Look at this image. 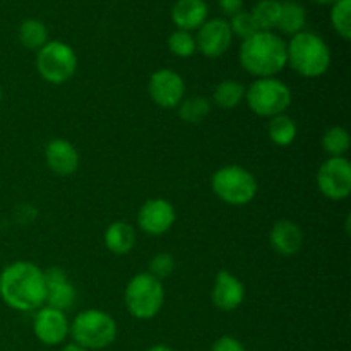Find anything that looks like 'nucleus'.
Segmentation results:
<instances>
[{
    "instance_id": "obj_16",
    "label": "nucleus",
    "mask_w": 351,
    "mask_h": 351,
    "mask_svg": "<svg viewBox=\"0 0 351 351\" xmlns=\"http://www.w3.org/2000/svg\"><path fill=\"white\" fill-rule=\"evenodd\" d=\"M45 160L48 168L60 177L72 175L79 167L77 149L65 139L50 141L45 147Z\"/></svg>"
},
{
    "instance_id": "obj_10",
    "label": "nucleus",
    "mask_w": 351,
    "mask_h": 351,
    "mask_svg": "<svg viewBox=\"0 0 351 351\" xmlns=\"http://www.w3.org/2000/svg\"><path fill=\"white\" fill-rule=\"evenodd\" d=\"M147 91L160 108H177L185 96V82L182 75L171 69H160L149 77Z\"/></svg>"
},
{
    "instance_id": "obj_33",
    "label": "nucleus",
    "mask_w": 351,
    "mask_h": 351,
    "mask_svg": "<svg viewBox=\"0 0 351 351\" xmlns=\"http://www.w3.org/2000/svg\"><path fill=\"white\" fill-rule=\"evenodd\" d=\"M62 351H88V350L82 348V346H79V345H75V343H71V345L65 346V348Z\"/></svg>"
},
{
    "instance_id": "obj_30",
    "label": "nucleus",
    "mask_w": 351,
    "mask_h": 351,
    "mask_svg": "<svg viewBox=\"0 0 351 351\" xmlns=\"http://www.w3.org/2000/svg\"><path fill=\"white\" fill-rule=\"evenodd\" d=\"M175 267V259L171 254L168 252H161V254H156V256L151 259V264H149V274H153L154 278H158V280H163V278L170 276L171 271H173Z\"/></svg>"
},
{
    "instance_id": "obj_35",
    "label": "nucleus",
    "mask_w": 351,
    "mask_h": 351,
    "mask_svg": "<svg viewBox=\"0 0 351 351\" xmlns=\"http://www.w3.org/2000/svg\"><path fill=\"white\" fill-rule=\"evenodd\" d=\"M315 2L317 3H335V2H338V0H315Z\"/></svg>"
},
{
    "instance_id": "obj_36",
    "label": "nucleus",
    "mask_w": 351,
    "mask_h": 351,
    "mask_svg": "<svg viewBox=\"0 0 351 351\" xmlns=\"http://www.w3.org/2000/svg\"><path fill=\"white\" fill-rule=\"evenodd\" d=\"M0 103H2V88H0Z\"/></svg>"
},
{
    "instance_id": "obj_14",
    "label": "nucleus",
    "mask_w": 351,
    "mask_h": 351,
    "mask_svg": "<svg viewBox=\"0 0 351 351\" xmlns=\"http://www.w3.org/2000/svg\"><path fill=\"white\" fill-rule=\"evenodd\" d=\"M45 285H47V300H45L47 307L62 312L72 308L77 291L62 267H50L45 271Z\"/></svg>"
},
{
    "instance_id": "obj_27",
    "label": "nucleus",
    "mask_w": 351,
    "mask_h": 351,
    "mask_svg": "<svg viewBox=\"0 0 351 351\" xmlns=\"http://www.w3.org/2000/svg\"><path fill=\"white\" fill-rule=\"evenodd\" d=\"M331 24L336 33L348 41L351 38V0H338L332 3Z\"/></svg>"
},
{
    "instance_id": "obj_6",
    "label": "nucleus",
    "mask_w": 351,
    "mask_h": 351,
    "mask_svg": "<svg viewBox=\"0 0 351 351\" xmlns=\"http://www.w3.org/2000/svg\"><path fill=\"white\" fill-rule=\"evenodd\" d=\"M211 187L218 199L230 206L249 204L257 194L256 177L239 165H228L215 171Z\"/></svg>"
},
{
    "instance_id": "obj_32",
    "label": "nucleus",
    "mask_w": 351,
    "mask_h": 351,
    "mask_svg": "<svg viewBox=\"0 0 351 351\" xmlns=\"http://www.w3.org/2000/svg\"><path fill=\"white\" fill-rule=\"evenodd\" d=\"M243 0H219V9L226 14V16H235L237 12L242 10Z\"/></svg>"
},
{
    "instance_id": "obj_24",
    "label": "nucleus",
    "mask_w": 351,
    "mask_h": 351,
    "mask_svg": "<svg viewBox=\"0 0 351 351\" xmlns=\"http://www.w3.org/2000/svg\"><path fill=\"white\" fill-rule=\"evenodd\" d=\"M250 14L256 19L259 31H273L274 27H278V21H280L281 2L280 0H259Z\"/></svg>"
},
{
    "instance_id": "obj_13",
    "label": "nucleus",
    "mask_w": 351,
    "mask_h": 351,
    "mask_svg": "<svg viewBox=\"0 0 351 351\" xmlns=\"http://www.w3.org/2000/svg\"><path fill=\"white\" fill-rule=\"evenodd\" d=\"M69 321L65 314L57 308H51L43 305L38 308L36 315H34L33 329L36 338L40 339L43 345L57 346L67 338L69 335Z\"/></svg>"
},
{
    "instance_id": "obj_5",
    "label": "nucleus",
    "mask_w": 351,
    "mask_h": 351,
    "mask_svg": "<svg viewBox=\"0 0 351 351\" xmlns=\"http://www.w3.org/2000/svg\"><path fill=\"white\" fill-rule=\"evenodd\" d=\"M163 304V285L153 274L139 273L127 283L125 307L132 317L149 321L160 314Z\"/></svg>"
},
{
    "instance_id": "obj_29",
    "label": "nucleus",
    "mask_w": 351,
    "mask_h": 351,
    "mask_svg": "<svg viewBox=\"0 0 351 351\" xmlns=\"http://www.w3.org/2000/svg\"><path fill=\"white\" fill-rule=\"evenodd\" d=\"M230 29H232L233 36H239L242 40L254 36L256 33H259V27H257L256 19L252 17V14L245 12V10H240L235 16H232L230 21Z\"/></svg>"
},
{
    "instance_id": "obj_9",
    "label": "nucleus",
    "mask_w": 351,
    "mask_h": 351,
    "mask_svg": "<svg viewBox=\"0 0 351 351\" xmlns=\"http://www.w3.org/2000/svg\"><path fill=\"white\" fill-rule=\"evenodd\" d=\"M317 187L332 201H341L351 194V165L345 156L329 158L317 171Z\"/></svg>"
},
{
    "instance_id": "obj_19",
    "label": "nucleus",
    "mask_w": 351,
    "mask_h": 351,
    "mask_svg": "<svg viewBox=\"0 0 351 351\" xmlns=\"http://www.w3.org/2000/svg\"><path fill=\"white\" fill-rule=\"evenodd\" d=\"M136 243V232L132 226L125 221H115L106 228L105 245L106 249L117 256L129 254Z\"/></svg>"
},
{
    "instance_id": "obj_4",
    "label": "nucleus",
    "mask_w": 351,
    "mask_h": 351,
    "mask_svg": "<svg viewBox=\"0 0 351 351\" xmlns=\"http://www.w3.org/2000/svg\"><path fill=\"white\" fill-rule=\"evenodd\" d=\"M69 335L75 345L86 350H103L112 345L117 338L115 319L105 311L89 308L75 315L69 326Z\"/></svg>"
},
{
    "instance_id": "obj_21",
    "label": "nucleus",
    "mask_w": 351,
    "mask_h": 351,
    "mask_svg": "<svg viewBox=\"0 0 351 351\" xmlns=\"http://www.w3.org/2000/svg\"><path fill=\"white\" fill-rule=\"evenodd\" d=\"M267 134H269V139L273 141L276 146L287 147L297 137V123L291 117H288L287 113H281V115L273 117L269 120V125H267Z\"/></svg>"
},
{
    "instance_id": "obj_31",
    "label": "nucleus",
    "mask_w": 351,
    "mask_h": 351,
    "mask_svg": "<svg viewBox=\"0 0 351 351\" xmlns=\"http://www.w3.org/2000/svg\"><path fill=\"white\" fill-rule=\"evenodd\" d=\"M211 351H245V348H243L242 343L237 338H233V336H221L219 339H216Z\"/></svg>"
},
{
    "instance_id": "obj_20",
    "label": "nucleus",
    "mask_w": 351,
    "mask_h": 351,
    "mask_svg": "<svg viewBox=\"0 0 351 351\" xmlns=\"http://www.w3.org/2000/svg\"><path fill=\"white\" fill-rule=\"evenodd\" d=\"M305 23H307V12H305L302 3L295 2V0L281 2V14L280 21H278V29L281 33L295 36V34L304 31Z\"/></svg>"
},
{
    "instance_id": "obj_12",
    "label": "nucleus",
    "mask_w": 351,
    "mask_h": 351,
    "mask_svg": "<svg viewBox=\"0 0 351 351\" xmlns=\"http://www.w3.org/2000/svg\"><path fill=\"white\" fill-rule=\"evenodd\" d=\"M233 34L230 29L228 21L225 19H209L199 27L195 45L197 50L208 58H218L228 51L232 47Z\"/></svg>"
},
{
    "instance_id": "obj_26",
    "label": "nucleus",
    "mask_w": 351,
    "mask_h": 351,
    "mask_svg": "<svg viewBox=\"0 0 351 351\" xmlns=\"http://www.w3.org/2000/svg\"><path fill=\"white\" fill-rule=\"evenodd\" d=\"M350 144L351 141L348 130L343 129V127H331V129L326 130V134L322 136V147H324V151L331 158L345 156L350 149Z\"/></svg>"
},
{
    "instance_id": "obj_3",
    "label": "nucleus",
    "mask_w": 351,
    "mask_h": 351,
    "mask_svg": "<svg viewBox=\"0 0 351 351\" xmlns=\"http://www.w3.org/2000/svg\"><path fill=\"white\" fill-rule=\"evenodd\" d=\"M287 64L304 77H321L331 67V50L319 34L302 31L287 45Z\"/></svg>"
},
{
    "instance_id": "obj_8",
    "label": "nucleus",
    "mask_w": 351,
    "mask_h": 351,
    "mask_svg": "<svg viewBox=\"0 0 351 351\" xmlns=\"http://www.w3.org/2000/svg\"><path fill=\"white\" fill-rule=\"evenodd\" d=\"M38 74L50 84H64L77 69V55L64 41H48L36 55Z\"/></svg>"
},
{
    "instance_id": "obj_18",
    "label": "nucleus",
    "mask_w": 351,
    "mask_h": 351,
    "mask_svg": "<svg viewBox=\"0 0 351 351\" xmlns=\"http://www.w3.org/2000/svg\"><path fill=\"white\" fill-rule=\"evenodd\" d=\"M208 3L204 0H177L171 9V19L182 31L199 29L208 21Z\"/></svg>"
},
{
    "instance_id": "obj_15",
    "label": "nucleus",
    "mask_w": 351,
    "mask_h": 351,
    "mask_svg": "<svg viewBox=\"0 0 351 351\" xmlns=\"http://www.w3.org/2000/svg\"><path fill=\"white\" fill-rule=\"evenodd\" d=\"M213 304L223 312H232L242 305L245 298V288L237 276L228 271H219L216 274L215 287H213Z\"/></svg>"
},
{
    "instance_id": "obj_2",
    "label": "nucleus",
    "mask_w": 351,
    "mask_h": 351,
    "mask_svg": "<svg viewBox=\"0 0 351 351\" xmlns=\"http://www.w3.org/2000/svg\"><path fill=\"white\" fill-rule=\"evenodd\" d=\"M240 64L257 79L274 77L287 65V43L273 31H259L242 41Z\"/></svg>"
},
{
    "instance_id": "obj_17",
    "label": "nucleus",
    "mask_w": 351,
    "mask_h": 351,
    "mask_svg": "<svg viewBox=\"0 0 351 351\" xmlns=\"http://www.w3.org/2000/svg\"><path fill=\"white\" fill-rule=\"evenodd\" d=\"M269 243L281 256H293L302 249L304 233L297 223L290 219H280L269 232Z\"/></svg>"
},
{
    "instance_id": "obj_1",
    "label": "nucleus",
    "mask_w": 351,
    "mask_h": 351,
    "mask_svg": "<svg viewBox=\"0 0 351 351\" xmlns=\"http://www.w3.org/2000/svg\"><path fill=\"white\" fill-rule=\"evenodd\" d=\"M0 298L14 311L33 312L45 305V271L36 264L17 261L0 273Z\"/></svg>"
},
{
    "instance_id": "obj_28",
    "label": "nucleus",
    "mask_w": 351,
    "mask_h": 351,
    "mask_svg": "<svg viewBox=\"0 0 351 351\" xmlns=\"http://www.w3.org/2000/svg\"><path fill=\"white\" fill-rule=\"evenodd\" d=\"M168 48H170V51L175 57L189 58L195 53L197 45H195V38L189 31L177 29L168 38Z\"/></svg>"
},
{
    "instance_id": "obj_11",
    "label": "nucleus",
    "mask_w": 351,
    "mask_h": 351,
    "mask_svg": "<svg viewBox=\"0 0 351 351\" xmlns=\"http://www.w3.org/2000/svg\"><path fill=\"white\" fill-rule=\"evenodd\" d=\"M173 204L167 199H149L141 206L137 213V225L144 233L160 237L167 233L175 223Z\"/></svg>"
},
{
    "instance_id": "obj_22",
    "label": "nucleus",
    "mask_w": 351,
    "mask_h": 351,
    "mask_svg": "<svg viewBox=\"0 0 351 351\" xmlns=\"http://www.w3.org/2000/svg\"><path fill=\"white\" fill-rule=\"evenodd\" d=\"M245 99V88L239 81L226 79L215 89V103L221 110H233Z\"/></svg>"
},
{
    "instance_id": "obj_7",
    "label": "nucleus",
    "mask_w": 351,
    "mask_h": 351,
    "mask_svg": "<svg viewBox=\"0 0 351 351\" xmlns=\"http://www.w3.org/2000/svg\"><path fill=\"white\" fill-rule=\"evenodd\" d=\"M245 99L256 115L273 119L287 112L291 105V91L280 79L264 77L254 81L245 89Z\"/></svg>"
},
{
    "instance_id": "obj_34",
    "label": "nucleus",
    "mask_w": 351,
    "mask_h": 351,
    "mask_svg": "<svg viewBox=\"0 0 351 351\" xmlns=\"http://www.w3.org/2000/svg\"><path fill=\"white\" fill-rule=\"evenodd\" d=\"M147 351H173V350H171L170 346H167V345H154V346H151V348Z\"/></svg>"
},
{
    "instance_id": "obj_23",
    "label": "nucleus",
    "mask_w": 351,
    "mask_h": 351,
    "mask_svg": "<svg viewBox=\"0 0 351 351\" xmlns=\"http://www.w3.org/2000/svg\"><path fill=\"white\" fill-rule=\"evenodd\" d=\"M209 112H211V105L202 96H191V98H184L178 105V117L184 120L185 123H192L197 125L208 119Z\"/></svg>"
},
{
    "instance_id": "obj_25",
    "label": "nucleus",
    "mask_w": 351,
    "mask_h": 351,
    "mask_svg": "<svg viewBox=\"0 0 351 351\" xmlns=\"http://www.w3.org/2000/svg\"><path fill=\"white\" fill-rule=\"evenodd\" d=\"M19 41L29 50H40L48 43L47 26L38 19H26L19 26Z\"/></svg>"
}]
</instances>
